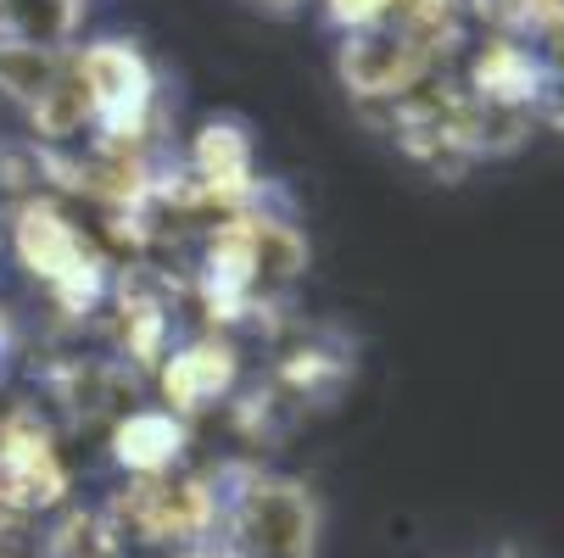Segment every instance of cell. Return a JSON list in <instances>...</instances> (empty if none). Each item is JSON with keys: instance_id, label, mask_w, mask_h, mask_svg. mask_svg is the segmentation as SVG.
<instances>
[{"instance_id": "6da1fadb", "label": "cell", "mask_w": 564, "mask_h": 558, "mask_svg": "<svg viewBox=\"0 0 564 558\" xmlns=\"http://www.w3.org/2000/svg\"><path fill=\"white\" fill-rule=\"evenodd\" d=\"M213 519L224 530L218 558H313L318 503L302 481L263 469H235V486L213 492Z\"/></svg>"}, {"instance_id": "7a4b0ae2", "label": "cell", "mask_w": 564, "mask_h": 558, "mask_svg": "<svg viewBox=\"0 0 564 558\" xmlns=\"http://www.w3.org/2000/svg\"><path fill=\"white\" fill-rule=\"evenodd\" d=\"M73 73L85 85L90 134L101 145H145L156 118V73L129 40H96L73 51Z\"/></svg>"}, {"instance_id": "3957f363", "label": "cell", "mask_w": 564, "mask_h": 558, "mask_svg": "<svg viewBox=\"0 0 564 558\" xmlns=\"http://www.w3.org/2000/svg\"><path fill=\"white\" fill-rule=\"evenodd\" d=\"M18 247H23V263L45 280V291H51L62 307L85 313V307L101 302V263H96V252L85 247V234H78L62 212H51V207H23Z\"/></svg>"}, {"instance_id": "277c9868", "label": "cell", "mask_w": 564, "mask_h": 558, "mask_svg": "<svg viewBox=\"0 0 564 558\" xmlns=\"http://www.w3.org/2000/svg\"><path fill=\"white\" fill-rule=\"evenodd\" d=\"M235 385V352L224 341H191L180 352H169L163 363V391H169V414H191V408H207L218 396H229Z\"/></svg>"}, {"instance_id": "5b68a950", "label": "cell", "mask_w": 564, "mask_h": 558, "mask_svg": "<svg viewBox=\"0 0 564 558\" xmlns=\"http://www.w3.org/2000/svg\"><path fill=\"white\" fill-rule=\"evenodd\" d=\"M67 73V51L51 45H23V40H0V90L23 101L29 112L56 90V78Z\"/></svg>"}, {"instance_id": "8992f818", "label": "cell", "mask_w": 564, "mask_h": 558, "mask_svg": "<svg viewBox=\"0 0 564 558\" xmlns=\"http://www.w3.org/2000/svg\"><path fill=\"white\" fill-rule=\"evenodd\" d=\"M90 0H0V40L67 51V34Z\"/></svg>"}, {"instance_id": "52a82bcc", "label": "cell", "mask_w": 564, "mask_h": 558, "mask_svg": "<svg viewBox=\"0 0 564 558\" xmlns=\"http://www.w3.org/2000/svg\"><path fill=\"white\" fill-rule=\"evenodd\" d=\"M180 419L174 414H156V408H140L129 414V425L118 430V458L134 469V474H169L174 458H180Z\"/></svg>"}, {"instance_id": "ba28073f", "label": "cell", "mask_w": 564, "mask_h": 558, "mask_svg": "<svg viewBox=\"0 0 564 558\" xmlns=\"http://www.w3.org/2000/svg\"><path fill=\"white\" fill-rule=\"evenodd\" d=\"M247 7H258V12H269V18H291V12L307 7V0H247Z\"/></svg>"}, {"instance_id": "9c48e42d", "label": "cell", "mask_w": 564, "mask_h": 558, "mask_svg": "<svg viewBox=\"0 0 564 558\" xmlns=\"http://www.w3.org/2000/svg\"><path fill=\"white\" fill-rule=\"evenodd\" d=\"M0 347H7V330H0Z\"/></svg>"}]
</instances>
